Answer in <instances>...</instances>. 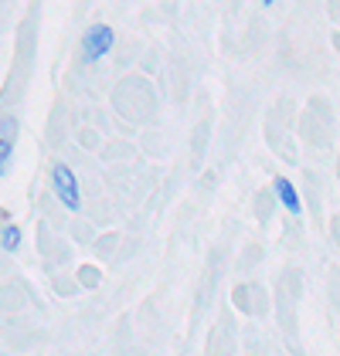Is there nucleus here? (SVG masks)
Returning a JSON list of instances; mask_svg holds the SVG:
<instances>
[{"instance_id":"1","label":"nucleus","mask_w":340,"mask_h":356,"mask_svg":"<svg viewBox=\"0 0 340 356\" xmlns=\"http://www.w3.org/2000/svg\"><path fill=\"white\" fill-rule=\"evenodd\" d=\"M113 41H116L113 28H106V24L88 28V31H85V38H82V61H85V65L102 61V58L113 51Z\"/></svg>"},{"instance_id":"2","label":"nucleus","mask_w":340,"mask_h":356,"mask_svg":"<svg viewBox=\"0 0 340 356\" xmlns=\"http://www.w3.org/2000/svg\"><path fill=\"white\" fill-rule=\"evenodd\" d=\"M52 187H55L58 200H61L68 211H79V207H82L79 180H75V173H72V170H68L65 163H55V170H52Z\"/></svg>"},{"instance_id":"3","label":"nucleus","mask_w":340,"mask_h":356,"mask_svg":"<svg viewBox=\"0 0 340 356\" xmlns=\"http://www.w3.org/2000/svg\"><path fill=\"white\" fill-rule=\"evenodd\" d=\"M14 146H17V119H0V177L10 170L14 160Z\"/></svg>"},{"instance_id":"4","label":"nucleus","mask_w":340,"mask_h":356,"mask_svg":"<svg viewBox=\"0 0 340 356\" xmlns=\"http://www.w3.org/2000/svg\"><path fill=\"white\" fill-rule=\"evenodd\" d=\"M276 193H279V200H283V207L289 214H300V211H303V207H300V193L293 191L289 180H276Z\"/></svg>"},{"instance_id":"5","label":"nucleus","mask_w":340,"mask_h":356,"mask_svg":"<svg viewBox=\"0 0 340 356\" xmlns=\"http://www.w3.org/2000/svg\"><path fill=\"white\" fill-rule=\"evenodd\" d=\"M0 248H3V251H17V248H21V227L7 224L3 234H0Z\"/></svg>"},{"instance_id":"6","label":"nucleus","mask_w":340,"mask_h":356,"mask_svg":"<svg viewBox=\"0 0 340 356\" xmlns=\"http://www.w3.org/2000/svg\"><path fill=\"white\" fill-rule=\"evenodd\" d=\"M262 3H265V7H272V3H276V0H262Z\"/></svg>"}]
</instances>
